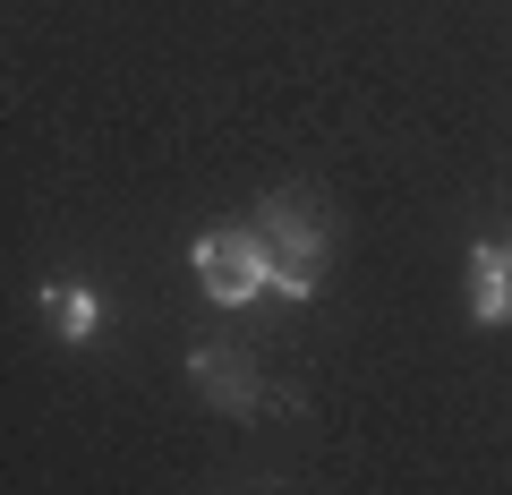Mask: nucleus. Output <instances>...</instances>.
I'll list each match as a JSON object with an SVG mask.
<instances>
[{
    "label": "nucleus",
    "mask_w": 512,
    "mask_h": 495,
    "mask_svg": "<svg viewBox=\"0 0 512 495\" xmlns=\"http://www.w3.org/2000/svg\"><path fill=\"white\" fill-rule=\"evenodd\" d=\"M197 282L214 308H248L256 291H274V248H265V231H205L197 248Z\"/></svg>",
    "instance_id": "obj_1"
},
{
    "label": "nucleus",
    "mask_w": 512,
    "mask_h": 495,
    "mask_svg": "<svg viewBox=\"0 0 512 495\" xmlns=\"http://www.w3.org/2000/svg\"><path fill=\"white\" fill-rule=\"evenodd\" d=\"M265 239H282V248H274V291L308 299L316 274H325V231H316L291 197H274V205H265Z\"/></svg>",
    "instance_id": "obj_2"
},
{
    "label": "nucleus",
    "mask_w": 512,
    "mask_h": 495,
    "mask_svg": "<svg viewBox=\"0 0 512 495\" xmlns=\"http://www.w3.org/2000/svg\"><path fill=\"white\" fill-rule=\"evenodd\" d=\"M470 316L478 325H504L512 316V257L504 248H470Z\"/></svg>",
    "instance_id": "obj_3"
},
{
    "label": "nucleus",
    "mask_w": 512,
    "mask_h": 495,
    "mask_svg": "<svg viewBox=\"0 0 512 495\" xmlns=\"http://www.w3.org/2000/svg\"><path fill=\"white\" fill-rule=\"evenodd\" d=\"M188 367H197L205 402H222V410H256V385H248V367H239V359H222V350H188Z\"/></svg>",
    "instance_id": "obj_4"
},
{
    "label": "nucleus",
    "mask_w": 512,
    "mask_h": 495,
    "mask_svg": "<svg viewBox=\"0 0 512 495\" xmlns=\"http://www.w3.org/2000/svg\"><path fill=\"white\" fill-rule=\"evenodd\" d=\"M43 308H52V325H60V342H94V333H103V299L94 291H43Z\"/></svg>",
    "instance_id": "obj_5"
},
{
    "label": "nucleus",
    "mask_w": 512,
    "mask_h": 495,
    "mask_svg": "<svg viewBox=\"0 0 512 495\" xmlns=\"http://www.w3.org/2000/svg\"><path fill=\"white\" fill-rule=\"evenodd\" d=\"M504 257H512V248H504Z\"/></svg>",
    "instance_id": "obj_6"
}]
</instances>
